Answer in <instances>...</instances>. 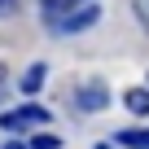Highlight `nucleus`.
Returning a JSON list of instances; mask_svg holds the SVG:
<instances>
[{
  "label": "nucleus",
  "mask_w": 149,
  "mask_h": 149,
  "mask_svg": "<svg viewBox=\"0 0 149 149\" xmlns=\"http://www.w3.org/2000/svg\"><path fill=\"white\" fill-rule=\"evenodd\" d=\"M123 105H127L132 114H140V118H145V114H149V92H145V88H127Z\"/></svg>",
  "instance_id": "nucleus-5"
},
{
  "label": "nucleus",
  "mask_w": 149,
  "mask_h": 149,
  "mask_svg": "<svg viewBox=\"0 0 149 149\" xmlns=\"http://www.w3.org/2000/svg\"><path fill=\"white\" fill-rule=\"evenodd\" d=\"M118 140H123V145H132V149H149V132H123Z\"/></svg>",
  "instance_id": "nucleus-7"
},
{
  "label": "nucleus",
  "mask_w": 149,
  "mask_h": 149,
  "mask_svg": "<svg viewBox=\"0 0 149 149\" xmlns=\"http://www.w3.org/2000/svg\"><path fill=\"white\" fill-rule=\"evenodd\" d=\"M97 22H101V9H97V0H88V5H79V9L57 13L53 35H79V31H88V26H97Z\"/></svg>",
  "instance_id": "nucleus-1"
},
{
  "label": "nucleus",
  "mask_w": 149,
  "mask_h": 149,
  "mask_svg": "<svg viewBox=\"0 0 149 149\" xmlns=\"http://www.w3.org/2000/svg\"><path fill=\"white\" fill-rule=\"evenodd\" d=\"M40 5H44L48 13H61V9H66V0H40Z\"/></svg>",
  "instance_id": "nucleus-9"
},
{
  "label": "nucleus",
  "mask_w": 149,
  "mask_h": 149,
  "mask_svg": "<svg viewBox=\"0 0 149 149\" xmlns=\"http://www.w3.org/2000/svg\"><path fill=\"white\" fill-rule=\"evenodd\" d=\"M132 13H136V22H140V31L149 35V0H132Z\"/></svg>",
  "instance_id": "nucleus-6"
},
{
  "label": "nucleus",
  "mask_w": 149,
  "mask_h": 149,
  "mask_svg": "<svg viewBox=\"0 0 149 149\" xmlns=\"http://www.w3.org/2000/svg\"><path fill=\"white\" fill-rule=\"evenodd\" d=\"M44 79H48V66H44V61H35V66L22 74V92H40V88H44Z\"/></svg>",
  "instance_id": "nucleus-4"
},
{
  "label": "nucleus",
  "mask_w": 149,
  "mask_h": 149,
  "mask_svg": "<svg viewBox=\"0 0 149 149\" xmlns=\"http://www.w3.org/2000/svg\"><path fill=\"white\" fill-rule=\"evenodd\" d=\"M74 105L88 110V114H97V110H105V105H110V88H105V84H88V88L74 92Z\"/></svg>",
  "instance_id": "nucleus-3"
},
{
  "label": "nucleus",
  "mask_w": 149,
  "mask_h": 149,
  "mask_svg": "<svg viewBox=\"0 0 149 149\" xmlns=\"http://www.w3.org/2000/svg\"><path fill=\"white\" fill-rule=\"evenodd\" d=\"M53 114L44 110V105H35V101H26V105H18V110H5L0 114V127L5 132H26V127H44Z\"/></svg>",
  "instance_id": "nucleus-2"
},
{
  "label": "nucleus",
  "mask_w": 149,
  "mask_h": 149,
  "mask_svg": "<svg viewBox=\"0 0 149 149\" xmlns=\"http://www.w3.org/2000/svg\"><path fill=\"white\" fill-rule=\"evenodd\" d=\"M13 13V0H0V18H9Z\"/></svg>",
  "instance_id": "nucleus-10"
},
{
  "label": "nucleus",
  "mask_w": 149,
  "mask_h": 149,
  "mask_svg": "<svg viewBox=\"0 0 149 149\" xmlns=\"http://www.w3.org/2000/svg\"><path fill=\"white\" fill-rule=\"evenodd\" d=\"M0 84H5V61H0Z\"/></svg>",
  "instance_id": "nucleus-11"
},
{
  "label": "nucleus",
  "mask_w": 149,
  "mask_h": 149,
  "mask_svg": "<svg viewBox=\"0 0 149 149\" xmlns=\"http://www.w3.org/2000/svg\"><path fill=\"white\" fill-rule=\"evenodd\" d=\"M31 149H57V136H35Z\"/></svg>",
  "instance_id": "nucleus-8"
}]
</instances>
